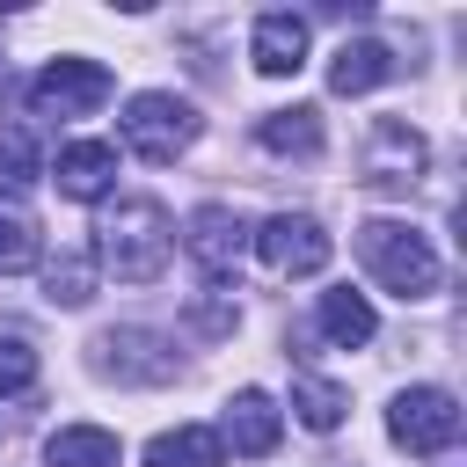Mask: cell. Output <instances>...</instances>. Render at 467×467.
I'll return each mask as SVG.
<instances>
[{
  "instance_id": "obj_1",
  "label": "cell",
  "mask_w": 467,
  "mask_h": 467,
  "mask_svg": "<svg viewBox=\"0 0 467 467\" xmlns=\"http://www.w3.org/2000/svg\"><path fill=\"white\" fill-rule=\"evenodd\" d=\"M95 234H102V241H95V255H102L124 285H153V277L168 270L175 226H168V212H161L153 197H124V204H117Z\"/></svg>"
},
{
  "instance_id": "obj_2",
  "label": "cell",
  "mask_w": 467,
  "mask_h": 467,
  "mask_svg": "<svg viewBox=\"0 0 467 467\" xmlns=\"http://www.w3.org/2000/svg\"><path fill=\"white\" fill-rule=\"evenodd\" d=\"M358 255H365V270H372L394 299H431V292H438V255H431V241H423L416 226H401V219H365V226H358Z\"/></svg>"
},
{
  "instance_id": "obj_3",
  "label": "cell",
  "mask_w": 467,
  "mask_h": 467,
  "mask_svg": "<svg viewBox=\"0 0 467 467\" xmlns=\"http://www.w3.org/2000/svg\"><path fill=\"white\" fill-rule=\"evenodd\" d=\"M117 131H124V146H131L139 161L168 168V161L197 139V109H190L182 95H168V88H146V95H131V102H124Z\"/></svg>"
},
{
  "instance_id": "obj_4",
  "label": "cell",
  "mask_w": 467,
  "mask_h": 467,
  "mask_svg": "<svg viewBox=\"0 0 467 467\" xmlns=\"http://www.w3.org/2000/svg\"><path fill=\"white\" fill-rule=\"evenodd\" d=\"M109 95H117V80H109V66H95V58H51V66L29 80V109H36V117H95Z\"/></svg>"
},
{
  "instance_id": "obj_5",
  "label": "cell",
  "mask_w": 467,
  "mask_h": 467,
  "mask_svg": "<svg viewBox=\"0 0 467 467\" xmlns=\"http://www.w3.org/2000/svg\"><path fill=\"white\" fill-rule=\"evenodd\" d=\"M387 431H394V445H409V452H452V445H460V401H452L445 387H409V394H394Z\"/></svg>"
},
{
  "instance_id": "obj_6",
  "label": "cell",
  "mask_w": 467,
  "mask_h": 467,
  "mask_svg": "<svg viewBox=\"0 0 467 467\" xmlns=\"http://www.w3.org/2000/svg\"><path fill=\"white\" fill-rule=\"evenodd\" d=\"M255 255H263L270 277H314L328 263V234H321L314 212H270L263 234H255Z\"/></svg>"
},
{
  "instance_id": "obj_7",
  "label": "cell",
  "mask_w": 467,
  "mask_h": 467,
  "mask_svg": "<svg viewBox=\"0 0 467 467\" xmlns=\"http://www.w3.org/2000/svg\"><path fill=\"white\" fill-rule=\"evenodd\" d=\"M241 248H248V226H241V212H226V204H197V212H190V255H197L204 285H234V270H241Z\"/></svg>"
},
{
  "instance_id": "obj_8",
  "label": "cell",
  "mask_w": 467,
  "mask_h": 467,
  "mask_svg": "<svg viewBox=\"0 0 467 467\" xmlns=\"http://www.w3.org/2000/svg\"><path fill=\"white\" fill-rule=\"evenodd\" d=\"M423 161H431V146H423V131H416L409 117H379V124H372V139H365V175H372V182L401 190V182L423 175Z\"/></svg>"
},
{
  "instance_id": "obj_9",
  "label": "cell",
  "mask_w": 467,
  "mask_h": 467,
  "mask_svg": "<svg viewBox=\"0 0 467 467\" xmlns=\"http://www.w3.org/2000/svg\"><path fill=\"white\" fill-rule=\"evenodd\" d=\"M51 182H58L66 197H80V204L109 197V182H117V146H102V139H73V146L58 153Z\"/></svg>"
},
{
  "instance_id": "obj_10",
  "label": "cell",
  "mask_w": 467,
  "mask_h": 467,
  "mask_svg": "<svg viewBox=\"0 0 467 467\" xmlns=\"http://www.w3.org/2000/svg\"><path fill=\"white\" fill-rule=\"evenodd\" d=\"M219 445H234V452H248V460L277 452V401H270L263 387H241V394H234V409H226Z\"/></svg>"
},
{
  "instance_id": "obj_11",
  "label": "cell",
  "mask_w": 467,
  "mask_h": 467,
  "mask_svg": "<svg viewBox=\"0 0 467 467\" xmlns=\"http://www.w3.org/2000/svg\"><path fill=\"white\" fill-rule=\"evenodd\" d=\"M255 73H270V80H285V73H299L306 66V22L292 15V7H277V15H263L255 22Z\"/></svg>"
},
{
  "instance_id": "obj_12",
  "label": "cell",
  "mask_w": 467,
  "mask_h": 467,
  "mask_svg": "<svg viewBox=\"0 0 467 467\" xmlns=\"http://www.w3.org/2000/svg\"><path fill=\"white\" fill-rule=\"evenodd\" d=\"M95 350H102V365H109L117 379H168V372H175V358H168L161 336H146V328H109Z\"/></svg>"
},
{
  "instance_id": "obj_13",
  "label": "cell",
  "mask_w": 467,
  "mask_h": 467,
  "mask_svg": "<svg viewBox=\"0 0 467 467\" xmlns=\"http://www.w3.org/2000/svg\"><path fill=\"white\" fill-rule=\"evenodd\" d=\"M387 73H394V51L372 44V36H358V44L343 36L336 58H328V88H336V95H365V88H379Z\"/></svg>"
},
{
  "instance_id": "obj_14",
  "label": "cell",
  "mask_w": 467,
  "mask_h": 467,
  "mask_svg": "<svg viewBox=\"0 0 467 467\" xmlns=\"http://www.w3.org/2000/svg\"><path fill=\"white\" fill-rule=\"evenodd\" d=\"M255 139H263L270 153H285V161H314V153H321V109H306V102L270 109V117L255 124Z\"/></svg>"
},
{
  "instance_id": "obj_15",
  "label": "cell",
  "mask_w": 467,
  "mask_h": 467,
  "mask_svg": "<svg viewBox=\"0 0 467 467\" xmlns=\"http://www.w3.org/2000/svg\"><path fill=\"white\" fill-rule=\"evenodd\" d=\"M146 467H226V445L204 423H175V431H161L146 445Z\"/></svg>"
},
{
  "instance_id": "obj_16",
  "label": "cell",
  "mask_w": 467,
  "mask_h": 467,
  "mask_svg": "<svg viewBox=\"0 0 467 467\" xmlns=\"http://www.w3.org/2000/svg\"><path fill=\"white\" fill-rule=\"evenodd\" d=\"M44 292H51V306H88L95 299V248L88 241H66L44 263Z\"/></svg>"
},
{
  "instance_id": "obj_17",
  "label": "cell",
  "mask_w": 467,
  "mask_h": 467,
  "mask_svg": "<svg viewBox=\"0 0 467 467\" xmlns=\"http://www.w3.org/2000/svg\"><path fill=\"white\" fill-rule=\"evenodd\" d=\"M44 467H117V438L102 423H66L44 445Z\"/></svg>"
},
{
  "instance_id": "obj_18",
  "label": "cell",
  "mask_w": 467,
  "mask_h": 467,
  "mask_svg": "<svg viewBox=\"0 0 467 467\" xmlns=\"http://www.w3.org/2000/svg\"><path fill=\"white\" fill-rule=\"evenodd\" d=\"M372 306H365V292H350V285H336V292H321V336L328 343H343V350H358V343H372Z\"/></svg>"
},
{
  "instance_id": "obj_19",
  "label": "cell",
  "mask_w": 467,
  "mask_h": 467,
  "mask_svg": "<svg viewBox=\"0 0 467 467\" xmlns=\"http://www.w3.org/2000/svg\"><path fill=\"white\" fill-rule=\"evenodd\" d=\"M29 263H36V212L15 190H0V277H15Z\"/></svg>"
},
{
  "instance_id": "obj_20",
  "label": "cell",
  "mask_w": 467,
  "mask_h": 467,
  "mask_svg": "<svg viewBox=\"0 0 467 467\" xmlns=\"http://www.w3.org/2000/svg\"><path fill=\"white\" fill-rule=\"evenodd\" d=\"M292 409H299V423H306V431H336L350 401H343V387H328V379L299 372V379H292Z\"/></svg>"
},
{
  "instance_id": "obj_21",
  "label": "cell",
  "mask_w": 467,
  "mask_h": 467,
  "mask_svg": "<svg viewBox=\"0 0 467 467\" xmlns=\"http://www.w3.org/2000/svg\"><path fill=\"white\" fill-rule=\"evenodd\" d=\"M36 168H44V161H36V139H29L22 124H7V131H0V182H36Z\"/></svg>"
},
{
  "instance_id": "obj_22",
  "label": "cell",
  "mask_w": 467,
  "mask_h": 467,
  "mask_svg": "<svg viewBox=\"0 0 467 467\" xmlns=\"http://www.w3.org/2000/svg\"><path fill=\"white\" fill-rule=\"evenodd\" d=\"M36 387V350L22 336H0V394H29Z\"/></svg>"
}]
</instances>
